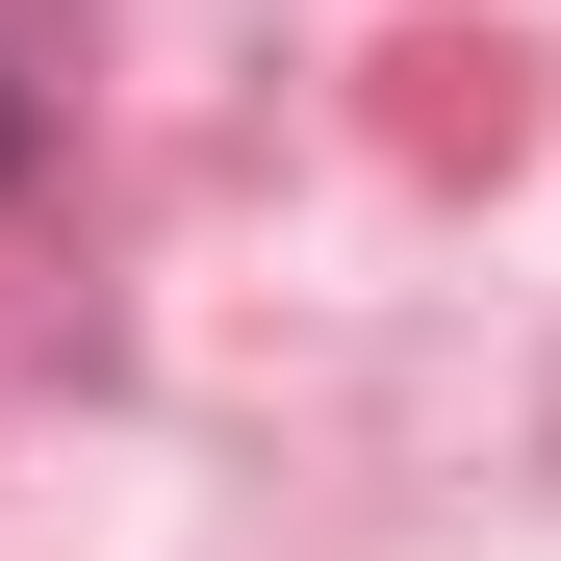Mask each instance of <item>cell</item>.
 Returning a JSON list of instances; mask_svg holds the SVG:
<instances>
[{
  "label": "cell",
  "mask_w": 561,
  "mask_h": 561,
  "mask_svg": "<svg viewBox=\"0 0 561 561\" xmlns=\"http://www.w3.org/2000/svg\"><path fill=\"white\" fill-rule=\"evenodd\" d=\"M0 153H26V103H0Z\"/></svg>",
  "instance_id": "cell-1"
}]
</instances>
